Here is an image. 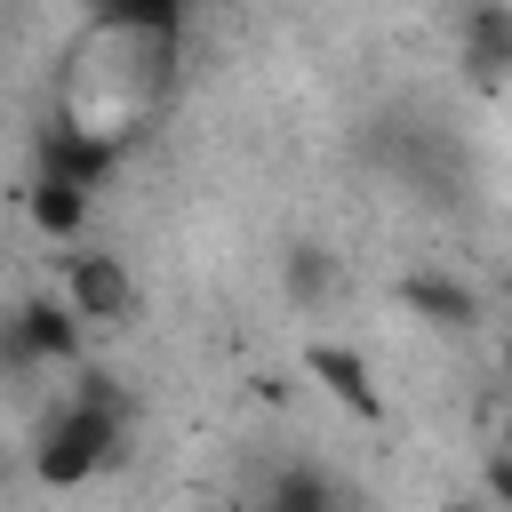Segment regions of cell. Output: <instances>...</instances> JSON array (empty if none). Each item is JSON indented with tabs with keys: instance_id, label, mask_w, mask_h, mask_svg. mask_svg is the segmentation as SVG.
I'll use <instances>...</instances> for the list:
<instances>
[{
	"instance_id": "obj_1",
	"label": "cell",
	"mask_w": 512,
	"mask_h": 512,
	"mask_svg": "<svg viewBox=\"0 0 512 512\" xmlns=\"http://www.w3.org/2000/svg\"><path fill=\"white\" fill-rule=\"evenodd\" d=\"M120 440H128V408H120V392L112 400H96V392H72L48 424H40V440H32V480L40 488H88L112 456H120Z\"/></svg>"
},
{
	"instance_id": "obj_2",
	"label": "cell",
	"mask_w": 512,
	"mask_h": 512,
	"mask_svg": "<svg viewBox=\"0 0 512 512\" xmlns=\"http://www.w3.org/2000/svg\"><path fill=\"white\" fill-rule=\"evenodd\" d=\"M56 296H64L88 328H120V320L136 312L128 256H112V248H64V256H56Z\"/></svg>"
},
{
	"instance_id": "obj_3",
	"label": "cell",
	"mask_w": 512,
	"mask_h": 512,
	"mask_svg": "<svg viewBox=\"0 0 512 512\" xmlns=\"http://www.w3.org/2000/svg\"><path fill=\"white\" fill-rule=\"evenodd\" d=\"M80 336H88V320L64 296H24L8 320V344L24 368H80Z\"/></svg>"
},
{
	"instance_id": "obj_4",
	"label": "cell",
	"mask_w": 512,
	"mask_h": 512,
	"mask_svg": "<svg viewBox=\"0 0 512 512\" xmlns=\"http://www.w3.org/2000/svg\"><path fill=\"white\" fill-rule=\"evenodd\" d=\"M304 376H312L344 416H360V424H376V416H384V384H376V368H368L352 344H328V336H320V344H304Z\"/></svg>"
},
{
	"instance_id": "obj_5",
	"label": "cell",
	"mask_w": 512,
	"mask_h": 512,
	"mask_svg": "<svg viewBox=\"0 0 512 512\" xmlns=\"http://www.w3.org/2000/svg\"><path fill=\"white\" fill-rule=\"evenodd\" d=\"M120 168V144L104 136V128H80V120H56L48 136H40V176H72V184H104Z\"/></svg>"
},
{
	"instance_id": "obj_6",
	"label": "cell",
	"mask_w": 512,
	"mask_h": 512,
	"mask_svg": "<svg viewBox=\"0 0 512 512\" xmlns=\"http://www.w3.org/2000/svg\"><path fill=\"white\" fill-rule=\"evenodd\" d=\"M464 72L480 88L512 80V0H472L464 8Z\"/></svg>"
},
{
	"instance_id": "obj_7",
	"label": "cell",
	"mask_w": 512,
	"mask_h": 512,
	"mask_svg": "<svg viewBox=\"0 0 512 512\" xmlns=\"http://www.w3.org/2000/svg\"><path fill=\"white\" fill-rule=\"evenodd\" d=\"M88 208H96V192H88V184H72V176H32V192H24L32 232H40V240H56V248H80Z\"/></svg>"
},
{
	"instance_id": "obj_8",
	"label": "cell",
	"mask_w": 512,
	"mask_h": 512,
	"mask_svg": "<svg viewBox=\"0 0 512 512\" xmlns=\"http://www.w3.org/2000/svg\"><path fill=\"white\" fill-rule=\"evenodd\" d=\"M400 304H408L424 328H472V320H480V296H472L464 280H448V272H408V280H400Z\"/></svg>"
},
{
	"instance_id": "obj_9",
	"label": "cell",
	"mask_w": 512,
	"mask_h": 512,
	"mask_svg": "<svg viewBox=\"0 0 512 512\" xmlns=\"http://www.w3.org/2000/svg\"><path fill=\"white\" fill-rule=\"evenodd\" d=\"M96 16L120 40H176V24L192 16V0H96Z\"/></svg>"
},
{
	"instance_id": "obj_10",
	"label": "cell",
	"mask_w": 512,
	"mask_h": 512,
	"mask_svg": "<svg viewBox=\"0 0 512 512\" xmlns=\"http://www.w3.org/2000/svg\"><path fill=\"white\" fill-rule=\"evenodd\" d=\"M328 280H336V272H328V256H320V248H296V256H288V288H296L304 304H312V296H328Z\"/></svg>"
},
{
	"instance_id": "obj_11",
	"label": "cell",
	"mask_w": 512,
	"mask_h": 512,
	"mask_svg": "<svg viewBox=\"0 0 512 512\" xmlns=\"http://www.w3.org/2000/svg\"><path fill=\"white\" fill-rule=\"evenodd\" d=\"M480 496H488L496 512H512V456H504V448H488V464H480Z\"/></svg>"
},
{
	"instance_id": "obj_12",
	"label": "cell",
	"mask_w": 512,
	"mask_h": 512,
	"mask_svg": "<svg viewBox=\"0 0 512 512\" xmlns=\"http://www.w3.org/2000/svg\"><path fill=\"white\" fill-rule=\"evenodd\" d=\"M440 512H496V504H488V496H448Z\"/></svg>"
},
{
	"instance_id": "obj_13",
	"label": "cell",
	"mask_w": 512,
	"mask_h": 512,
	"mask_svg": "<svg viewBox=\"0 0 512 512\" xmlns=\"http://www.w3.org/2000/svg\"><path fill=\"white\" fill-rule=\"evenodd\" d=\"M496 448H504V456H512V416H504V432H496Z\"/></svg>"
},
{
	"instance_id": "obj_14",
	"label": "cell",
	"mask_w": 512,
	"mask_h": 512,
	"mask_svg": "<svg viewBox=\"0 0 512 512\" xmlns=\"http://www.w3.org/2000/svg\"><path fill=\"white\" fill-rule=\"evenodd\" d=\"M184 512H240V504H184Z\"/></svg>"
},
{
	"instance_id": "obj_15",
	"label": "cell",
	"mask_w": 512,
	"mask_h": 512,
	"mask_svg": "<svg viewBox=\"0 0 512 512\" xmlns=\"http://www.w3.org/2000/svg\"><path fill=\"white\" fill-rule=\"evenodd\" d=\"M504 376H512V328H504Z\"/></svg>"
}]
</instances>
